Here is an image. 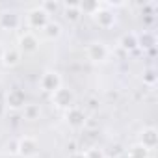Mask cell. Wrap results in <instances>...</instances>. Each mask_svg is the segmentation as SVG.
Returning <instances> with one entry per match:
<instances>
[{
  "instance_id": "10",
  "label": "cell",
  "mask_w": 158,
  "mask_h": 158,
  "mask_svg": "<svg viewBox=\"0 0 158 158\" xmlns=\"http://www.w3.org/2000/svg\"><path fill=\"white\" fill-rule=\"evenodd\" d=\"M21 24V17L15 11H4L0 15V26L4 30H17Z\"/></svg>"
},
{
  "instance_id": "12",
  "label": "cell",
  "mask_w": 158,
  "mask_h": 158,
  "mask_svg": "<svg viewBox=\"0 0 158 158\" xmlns=\"http://www.w3.org/2000/svg\"><path fill=\"white\" fill-rule=\"evenodd\" d=\"M138 37H139V35H138V34H134V32H128V34L121 35V39H119L121 48H123V50H134V48H138V47H139Z\"/></svg>"
},
{
  "instance_id": "7",
  "label": "cell",
  "mask_w": 158,
  "mask_h": 158,
  "mask_svg": "<svg viewBox=\"0 0 158 158\" xmlns=\"http://www.w3.org/2000/svg\"><path fill=\"white\" fill-rule=\"evenodd\" d=\"M24 104H26V95H24V91L23 89H10L8 93H6V102H4V106H8V108H11V110H21V108H24Z\"/></svg>"
},
{
  "instance_id": "3",
  "label": "cell",
  "mask_w": 158,
  "mask_h": 158,
  "mask_svg": "<svg viewBox=\"0 0 158 158\" xmlns=\"http://www.w3.org/2000/svg\"><path fill=\"white\" fill-rule=\"evenodd\" d=\"M39 86H41L43 91H47V93L52 95L56 89L61 88V76H60V73H56V71H45L41 74V78H39Z\"/></svg>"
},
{
  "instance_id": "17",
  "label": "cell",
  "mask_w": 158,
  "mask_h": 158,
  "mask_svg": "<svg viewBox=\"0 0 158 158\" xmlns=\"http://www.w3.org/2000/svg\"><path fill=\"white\" fill-rule=\"evenodd\" d=\"M23 115H24L26 121H35V119H39V115H41V108H39L37 104H24Z\"/></svg>"
},
{
  "instance_id": "19",
  "label": "cell",
  "mask_w": 158,
  "mask_h": 158,
  "mask_svg": "<svg viewBox=\"0 0 158 158\" xmlns=\"http://www.w3.org/2000/svg\"><path fill=\"white\" fill-rule=\"evenodd\" d=\"M143 82H145V84H149V86H154V82H156V74H154V71H152V69L145 71V74H143Z\"/></svg>"
},
{
  "instance_id": "15",
  "label": "cell",
  "mask_w": 158,
  "mask_h": 158,
  "mask_svg": "<svg viewBox=\"0 0 158 158\" xmlns=\"http://www.w3.org/2000/svg\"><path fill=\"white\" fill-rule=\"evenodd\" d=\"M63 13H65V19L74 23L80 19V8H78V4H63Z\"/></svg>"
},
{
  "instance_id": "20",
  "label": "cell",
  "mask_w": 158,
  "mask_h": 158,
  "mask_svg": "<svg viewBox=\"0 0 158 158\" xmlns=\"http://www.w3.org/2000/svg\"><path fill=\"white\" fill-rule=\"evenodd\" d=\"M86 156H88V158H106L104 152H102L101 149H95V147H93V149H88V151H86Z\"/></svg>"
},
{
  "instance_id": "6",
  "label": "cell",
  "mask_w": 158,
  "mask_h": 158,
  "mask_svg": "<svg viewBox=\"0 0 158 158\" xmlns=\"http://www.w3.org/2000/svg\"><path fill=\"white\" fill-rule=\"evenodd\" d=\"M65 121L71 128H82L86 125V114L78 106H71L69 110H65Z\"/></svg>"
},
{
  "instance_id": "9",
  "label": "cell",
  "mask_w": 158,
  "mask_h": 158,
  "mask_svg": "<svg viewBox=\"0 0 158 158\" xmlns=\"http://www.w3.org/2000/svg\"><path fill=\"white\" fill-rule=\"evenodd\" d=\"M93 19L97 21V24H99L101 28H112V26L115 24V13H112L110 10H104V8H101V10L93 15Z\"/></svg>"
},
{
  "instance_id": "21",
  "label": "cell",
  "mask_w": 158,
  "mask_h": 158,
  "mask_svg": "<svg viewBox=\"0 0 158 158\" xmlns=\"http://www.w3.org/2000/svg\"><path fill=\"white\" fill-rule=\"evenodd\" d=\"M138 41H139V45H141V47H151V43H152V37H149V35H143V37H138Z\"/></svg>"
},
{
  "instance_id": "16",
  "label": "cell",
  "mask_w": 158,
  "mask_h": 158,
  "mask_svg": "<svg viewBox=\"0 0 158 158\" xmlns=\"http://www.w3.org/2000/svg\"><path fill=\"white\" fill-rule=\"evenodd\" d=\"M41 32L45 34V37H47V39H58V37L61 35V26H60L58 23L50 21V23H48Z\"/></svg>"
},
{
  "instance_id": "14",
  "label": "cell",
  "mask_w": 158,
  "mask_h": 158,
  "mask_svg": "<svg viewBox=\"0 0 158 158\" xmlns=\"http://www.w3.org/2000/svg\"><path fill=\"white\" fill-rule=\"evenodd\" d=\"M127 156H128V158H147V156H149V149L143 147L141 143H134V145L128 147Z\"/></svg>"
},
{
  "instance_id": "22",
  "label": "cell",
  "mask_w": 158,
  "mask_h": 158,
  "mask_svg": "<svg viewBox=\"0 0 158 158\" xmlns=\"http://www.w3.org/2000/svg\"><path fill=\"white\" fill-rule=\"evenodd\" d=\"M69 158H88V156H86V152H84V151H76V152H73Z\"/></svg>"
},
{
  "instance_id": "2",
  "label": "cell",
  "mask_w": 158,
  "mask_h": 158,
  "mask_svg": "<svg viewBox=\"0 0 158 158\" xmlns=\"http://www.w3.org/2000/svg\"><path fill=\"white\" fill-rule=\"evenodd\" d=\"M86 56H88V60L93 61V63H102V61L108 60V56H110V48H108L104 43H101V41H93V43L88 45V48H86Z\"/></svg>"
},
{
  "instance_id": "13",
  "label": "cell",
  "mask_w": 158,
  "mask_h": 158,
  "mask_svg": "<svg viewBox=\"0 0 158 158\" xmlns=\"http://www.w3.org/2000/svg\"><path fill=\"white\" fill-rule=\"evenodd\" d=\"M19 60H21L19 48H10V50H6L4 56H2V63H4L6 67H15V65L19 63Z\"/></svg>"
},
{
  "instance_id": "23",
  "label": "cell",
  "mask_w": 158,
  "mask_h": 158,
  "mask_svg": "<svg viewBox=\"0 0 158 158\" xmlns=\"http://www.w3.org/2000/svg\"><path fill=\"white\" fill-rule=\"evenodd\" d=\"M4 52H6V48L2 47V43H0V61H2V56H4Z\"/></svg>"
},
{
  "instance_id": "4",
  "label": "cell",
  "mask_w": 158,
  "mask_h": 158,
  "mask_svg": "<svg viewBox=\"0 0 158 158\" xmlns=\"http://www.w3.org/2000/svg\"><path fill=\"white\" fill-rule=\"evenodd\" d=\"M26 21H28V26H30V28L43 30V28L50 23V15H48L41 6H37V8H34V10H30V11H28Z\"/></svg>"
},
{
  "instance_id": "1",
  "label": "cell",
  "mask_w": 158,
  "mask_h": 158,
  "mask_svg": "<svg viewBox=\"0 0 158 158\" xmlns=\"http://www.w3.org/2000/svg\"><path fill=\"white\" fill-rule=\"evenodd\" d=\"M17 154L21 158H35L39 154V143L32 136H23L17 139Z\"/></svg>"
},
{
  "instance_id": "11",
  "label": "cell",
  "mask_w": 158,
  "mask_h": 158,
  "mask_svg": "<svg viewBox=\"0 0 158 158\" xmlns=\"http://www.w3.org/2000/svg\"><path fill=\"white\" fill-rule=\"evenodd\" d=\"M143 147H147L149 151L151 149H154L156 147V143H158V134H156V128L154 127H149V128H145L143 132H141V141H139Z\"/></svg>"
},
{
  "instance_id": "24",
  "label": "cell",
  "mask_w": 158,
  "mask_h": 158,
  "mask_svg": "<svg viewBox=\"0 0 158 158\" xmlns=\"http://www.w3.org/2000/svg\"><path fill=\"white\" fill-rule=\"evenodd\" d=\"M4 110H6V106H4V102H0V115H4Z\"/></svg>"
},
{
  "instance_id": "8",
  "label": "cell",
  "mask_w": 158,
  "mask_h": 158,
  "mask_svg": "<svg viewBox=\"0 0 158 158\" xmlns=\"http://www.w3.org/2000/svg\"><path fill=\"white\" fill-rule=\"evenodd\" d=\"M37 47H39V41H37V37L32 32H26V34H23L19 37V52L32 54V52L37 50Z\"/></svg>"
},
{
  "instance_id": "5",
  "label": "cell",
  "mask_w": 158,
  "mask_h": 158,
  "mask_svg": "<svg viewBox=\"0 0 158 158\" xmlns=\"http://www.w3.org/2000/svg\"><path fill=\"white\" fill-rule=\"evenodd\" d=\"M52 102H54L58 108L69 110V108L73 106V102H74V95H73L71 89H67V88H60V89H56V91L52 93Z\"/></svg>"
},
{
  "instance_id": "18",
  "label": "cell",
  "mask_w": 158,
  "mask_h": 158,
  "mask_svg": "<svg viewBox=\"0 0 158 158\" xmlns=\"http://www.w3.org/2000/svg\"><path fill=\"white\" fill-rule=\"evenodd\" d=\"M78 8H80V13H88V15L93 17L102 8V4H99V2H80V4H78Z\"/></svg>"
}]
</instances>
